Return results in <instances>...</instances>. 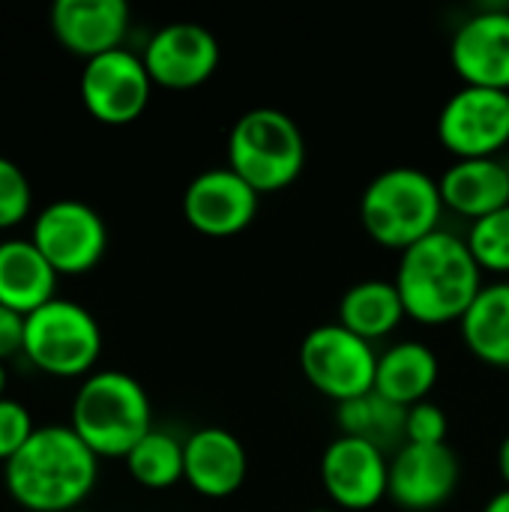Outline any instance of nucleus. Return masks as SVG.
<instances>
[{
  "label": "nucleus",
  "mask_w": 509,
  "mask_h": 512,
  "mask_svg": "<svg viewBox=\"0 0 509 512\" xmlns=\"http://www.w3.org/2000/svg\"><path fill=\"white\" fill-rule=\"evenodd\" d=\"M396 288L408 318L426 327H444L462 321L483 285L465 240L450 231H435L417 246L405 249L396 270Z\"/></svg>",
  "instance_id": "f257e3e1"
},
{
  "label": "nucleus",
  "mask_w": 509,
  "mask_h": 512,
  "mask_svg": "<svg viewBox=\"0 0 509 512\" xmlns=\"http://www.w3.org/2000/svg\"><path fill=\"white\" fill-rule=\"evenodd\" d=\"M99 456L72 426H39L6 462V492L30 512H72L93 492Z\"/></svg>",
  "instance_id": "f03ea898"
},
{
  "label": "nucleus",
  "mask_w": 509,
  "mask_h": 512,
  "mask_svg": "<svg viewBox=\"0 0 509 512\" xmlns=\"http://www.w3.org/2000/svg\"><path fill=\"white\" fill-rule=\"evenodd\" d=\"M444 210L438 180L411 165L381 171L360 198V222L366 234L378 246L396 252H405L441 231Z\"/></svg>",
  "instance_id": "7ed1b4c3"
},
{
  "label": "nucleus",
  "mask_w": 509,
  "mask_h": 512,
  "mask_svg": "<svg viewBox=\"0 0 509 512\" xmlns=\"http://www.w3.org/2000/svg\"><path fill=\"white\" fill-rule=\"evenodd\" d=\"M69 426L99 459H126L153 429L150 396L126 372H96L78 387Z\"/></svg>",
  "instance_id": "20e7f679"
},
{
  "label": "nucleus",
  "mask_w": 509,
  "mask_h": 512,
  "mask_svg": "<svg viewBox=\"0 0 509 512\" xmlns=\"http://www.w3.org/2000/svg\"><path fill=\"white\" fill-rule=\"evenodd\" d=\"M306 165V141L297 120L279 108H252L228 135V168L258 195L288 189Z\"/></svg>",
  "instance_id": "39448f33"
},
{
  "label": "nucleus",
  "mask_w": 509,
  "mask_h": 512,
  "mask_svg": "<svg viewBox=\"0 0 509 512\" xmlns=\"http://www.w3.org/2000/svg\"><path fill=\"white\" fill-rule=\"evenodd\" d=\"M99 354L102 330L75 300L54 297L24 318V357L54 378H78L90 372Z\"/></svg>",
  "instance_id": "423d86ee"
},
{
  "label": "nucleus",
  "mask_w": 509,
  "mask_h": 512,
  "mask_svg": "<svg viewBox=\"0 0 509 512\" xmlns=\"http://www.w3.org/2000/svg\"><path fill=\"white\" fill-rule=\"evenodd\" d=\"M300 369L321 396L342 405L375 390L378 354L372 342L354 336L336 321L306 333L300 345Z\"/></svg>",
  "instance_id": "0eeeda50"
},
{
  "label": "nucleus",
  "mask_w": 509,
  "mask_h": 512,
  "mask_svg": "<svg viewBox=\"0 0 509 512\" xmlns=\"http://www.w3.org/2000/svg\"><path fill=\"white\" fill-rule=\"evenodd\" d=\"M438 141L456 159H495L509 147V93L459 87L438 114Z\"/></svg>",
  "instance_id": "6e6552de"
},
{
  "label": "nucleus",
  "mask_w": 509,
  "mask_h": 512,
  "mask_svg": "<svg viewBox=\"0 0 509 512\" xmlns=\"http://www.w3.org/2000/svg\"><path fill=\"white\" fill-rule=\"evenodd\" d=\"M30 240L48 258L57 276H78L102 261L108 249V228L90 204L63 198L51 201L36 216Z\"/></svg>",
  "instance_id": "1a4fd4ad"
},
{
  "label": "nucleus",
  "mask_w": 509,
  "mask_h": 512,
  "mask_svg": "<svg viewBox=\"0 0 509 512\" xmlns=\"http://www.w3.org/2000/svg\"><path fill=\"white\" fill-rule=\"evenodd\" d=\"M153 78L144 60L126 48L99 54L84 63L81 99L84 108L105 126H126L138 120L150 102Z\"/></svg>",
  "instance_id": "9d476101"
},
{
  "label": "nucleus",
  "mask_w": 509,
  "mask_h": 512,
  "mask_svg": "<svg viewBox=\"0 0 509 512\" xmlns=\"http://www.w3.org/2000/svg\"><path fill=\"white\" fill-rule=\"evenodd\" d=\"M321 483L327 498L345 512L378 507L390 492L387 453L369 441L339 435L321 456Z\"/></svg>",
  "instance_id": "9b49d317"
},
{
  "label": "nucleus",
  "mask_w": 509,
  "mask_h": 512,
  "mask_svg": "<svg viewBox=\"0 0 509 512\" xmlns=\"http://www.w3.org/2000/svg\"><path fill=\"white\" fill-rule=\"evenodd\" d=\"M141 60L153 84L168 90H192L219 69L222 48L204 24L174 21L150 36Z\"/></svg>",
  "instance_id": "f8f14e48"
},
{
  "label": "nucleus",
  "mask_w": 509,
  "mask_h": 512,
  "mask_svg": "<svg viewBox=\"0 0 509 512\" xmlns=\"http://www.w3.org/2000/svg\"><path fill=\"white\" fill-rule=\"evenodd\" d=\"M462 465L450 444H405L390 459L387 498L408 512L444 507L459 489Z\"/></svg>",
  "instance_id": "ddd939ff"
},
{
  "label": "nucleus",
  "mask_w": 509,
  "mask_h": 512,
  "mask_svg": "<svg viewBox=\"0 0 509 512\" xmlns=\"http://www.w3.org/2000/svg\"><path fill=\"white\" fill-rule=\"evenodd\" d=\"M261 195L228 165L201 171L183 192V216L204 237H234L258 216Z\"/></svg>",
  "instance_id": "4468645a"
},
{
  "label": "nucleus",
  "mask_w": 509,
  "mask_h": 512,
  "mask_svg": "<svg viewBox=\"0 0 509 512\" xmlns=\"http://www.w3.org/2000/svg\"><path fill=\"white\" fill-rule=\"evenodd\" d=\"M450 63L465 87L509 93V9H480L450 42Z\"/></svg>",
  "instance_id": "2eb2a0df"
},
{
  "label": "nucleus",
  "mask_w": 509,
  "mask_h": 512,
  "mask_svg": "<svg viewBox=\"0 0 509 512\" xmlns=\"http://www.w3.org/2000/svg\"><path fill=\"white\" fill-rule=\"evenodd\" d=\"M183 465V480L189 483V489L210 501L237 495L249 474L243 441L219 426L198 429L183 441Z\"/></svg>",
  "instance_id": "dca6fc26"
},
{
  "label": "nucleus",
  "mask_w": 509,
  "mask_h": 512,
  "mask_svg": "<svg viewBox=\"0 0 509 512\" xmlns=\"http://www.w3.org/2000/svg\"><path fill=\"white\" fill-rule=\"evenodd\" d=\"M51 30L66 51L93 60L123 48L129 6L123 0H57L51 6Z\"/></svg>",
  "instance_id": "f3484780"
},
{
  "label": "nucleus",
  "mask_w": 509,
  "mask_h": 512,
  "mask_svg": "<svg viewBox=\"0 0 509 512\" xmlns=\"http://www.w3.org/2000/svg\"><path fill=\"white\" fill-rule=\"evenodd\" d=\"M438 186L444 207L471 222L509 207V168L501 159H456Z\"/></svg>",
  "instance_id": "a211bd4d"
},
{
  "label": "nucleus",
  "mask_w": 509,
  "mask_h": 512,
  "mask_svg": "<svg viewBox=\"0 0 509 512\" xmlns=\"http://www.w3.org/2000/svg\"><path fill=\"white\" fill-rule=\"evenodd\" d=\"M57 270L36 249L33 240H3L0 243V306L30 315L48 300H54Z\"/></svg>",
  "instance_id": "6ab92c4d"
},
{
  "label": "nucleus",
  "mask_w": 509,
  "mask_h": 512,
  "mask_svg": "<svg viewBox=\"0 0 509 512\" xmlns=\"http://www.w3.org/2000/svg\"><path fill=\"white\" fill-rule=\"evenodd\" d=\"M441 375L438 354L423 342H396L384 354H378L375 393L399 408H414L429 402Z\"/></svg>",
  "instance_id": "aec40b11"
},
{
  "label": "nucleus",
  "mask_w": 509,
  "mask_h": 512,
  "mask_svg": "<svg viewBox=\"0 0 509 512\" xmlns=\"http://www.w3.org/2000/svg\"><path fill=\"white\" fill-rule=\"evenodd\" d=\"M468 351L495 369H509V282L486 285L459 321Z\"/></svg>",
  "instance_id": "412c9836"
},
{
  "label": "nucleus",
  "mask_w": 509,
  "mask_h": 512,
  "mask_svg": "<svg viewBox=\"0 0 509 512\" xmlns=\"http://www.w3.org/2000/svg\"><path fill=\"white\" fill-rule=\"evenodd\" d=\"M402 318H408L405 303L396 282L387 279L357 282L339 300V324L366 342L390 336L402 324Z\"/></svg>",
  "instance_id": "4be33fe9"
},
{
  "label": "nucleus",
  "mask_w": 509,
  "mask_h": 512,
  "mask_svg": "<svg viewBox=\"0 0 509 512\" xmlns=\"http://www.w3.org/2000/svg\"><path fill=\"white\" fill-rule=\"evenodd\" d=\"M336 408H339L336 411V423H339L342 435L369 441V444H375L384 453L405 447L408 411L393 405V402H387L375 390L366 393V396H357L351 402H342Z\"/></svg>",
  "instance_id": "5701e85b"
},
{
  "label": "nucleus",
  "mask_w": 509,
  "mask_h": 512,
  "mask_svg": "<svg viewBox=\"0 0 509 512\" xmlns=\"http://www.w3.org/2000/svg\"><path fill=\"white\" fill-rule=\"evenodd\" d=\"M132 480L144 489L162 492L171 489L183 480V441L174 438L171 432L150 429L123 459Z\"/></svg>",
  "instance_id": "b1692460"
},
{
  "label": "nucleus",
  "mask_w": 509,
  "mask_h": 512,
  "mask_svg": "<svg viewBox=\"0 0 509 512\" xmlns=\"http://www.w3.org/2000/svg\"><path fill=\"white\" fill-rule=\"evenodd\" d=\"M468 249L483 273H509V207L471 222Z\"/></svg>",
  "instance_id": "393cba45"
},
{
  "label": "nucleus",
  "mask_w": 509,
  "mask_h": 512,
  "mask_svg": "<svg viewBox=\"0 0 509 512\" xmlns=\"http://www.w3.org/2000/svg\"><path fill=\"white\" fill-rule=\"evenodd\" d=\"M33 204L27 174L6 156H0V228L18 225Z\"/></svg>",
  "instance_id": "a878e982"
},
{
  "label": "nucleus",
  "mask_w": 509,
  "mask_h": 512,
  "mask_svg": "<svg viewBox=\"0 0 509 512\" xmlns=\"http://www.w3.org/2000/svg\"><path fill=\"white\" fill-rule=\"evenodd\" d=\"M36 426L30 411L15 399H0V462L6 465L30 438Z\"/></svg>",
  "instance_id": "bb28decb"
},
{
  "label": "nucleus",
  "mask_w": 509,
  "mask_h": 512,
  "mask_svg": "<svg viewBox=\"0 0 509 512\" xmlns=\"http://www.w3.org/2000/svg\"><path fill=\"white\" fill-rule=\"evenodd\" d=\"M450 420L444 408L435 402H420L408 408V423H405V444H447Z\"/></svg>",
  "instance_id": "cd10ccee"
},
{
  "label": "nucleus",
  "mask_w": 509,
  "mask_h": 512,
  "mask_svg": "<svg viewBox=\"0 0 509 512\" xmlns=\"http://www.w3.org/2000/svg\"><path fill=\"white\" fill-rule=\"evenodd\" d=\"M15 354H24V315L0 306V363Z\"/></svg>",
  "instance_id": "c85d7f7f"
},
{
  "label": "nucleus",
  "mask_w": 509,
  "mask_h": 512,
  "mask_svg": "<svg viewBox=\"0 0 509 512\" xmlns=\"http://www.w3.org/2000/svg\"><path fill=\"white\" fill-rule=\"evenodd\" d=\"M498 474L504 480V489H509V435L501 441V447H498Z\"/></svg>",
  "instance_id": "c756f323"
},
{
  "label": "nucleus",
  "mask_w": 509,
  "mask_h": 512,
  "mask_svg": "<svg viewBox=\"0 0 509 512\" xmlns=\"http://www.w3.org/2000/svg\"><path fill=\"white\" fill-rule=\"evenodd\" d=\"M483 512H509V489H501V492L483 507Z\"/></svg>",
  "instance_id": "7c9ffc66"
},
{
  "label": "nucleus",
  "mask_w": 509,
  "mask_h": 512,
  "mask_svg": "<svg viewBox=\"0 0 509 512\" xmlns=\"http://www.w3.org/2000/svg\"><path fill=\"white\" fill-rule=\"evenodd\" d=\"M3 390H6V369H3V363H0V399H3Z\"/></svg>",
  "instance_id": "2f4dec72"
},
{
  "label": "nucleus",
  "mask_w": 509,
  "mask_h": 512,
  "mask_svg": "<svg viewBox=\"0 0 509 512\" xmlns=\"http://www.w3.org/2000/svg\"><path fill=\"white\" fill-rule=\"evenodd\" d=\"M312 512H342V510H312Z\"/></svg>",
  "instance_id": "473e14b6"
},
{
  "label": "nucleus",
  "mask_w": 509,
  "mask_h": 512,
  "mask_svg": "<svg viewBox=\"0 0 509 512\" xmlns=\"http://www.w3.org/2000/svg\"><path fill=\"white\" fill-rule=\"evenodd\" d=\"M72 512H90V510H72Z\"/></svg>",
  "instance_id": "72a5a7b5"
}]
</instances>
